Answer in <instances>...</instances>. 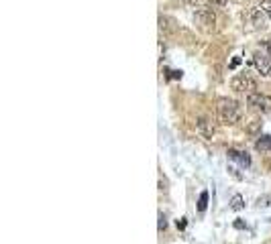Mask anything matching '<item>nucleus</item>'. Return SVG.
<instances>
[{"mask_svg":"<svg viewBox=\"0 0 271 244\" xmlns=\"http://www.w3.org/2000/svg\"><path fill=\"white\" fill-rule=\"evenodd\" d=\"M216 116L224 126H233L243 118V106L233 98H220L216 104Z\"/></svg>","mask_w":271,"mask_h":244,"instance_id":"1","label":"nucleus"},{"mask_svg":"<svg viewBox=\"0 0 271 244\" xmlns=\"http://www.w3.org/2000/svg\"><path fill=\"white\" fill-rule=\"evenodd\" d=\"M247 106L255 112L267 114V112H271V96L261 94V92H251V94H247Z\"/></svg>","mask_w":271,"mask_h":244,"instance_id":"2","label":"nucleus"},{"mask_svg":"<svg viewBox=\"0 0 271 244\" xmlns=\"http://www.w3.org/2000/svg\"><path fill=\"white\" fill-rule=\"evenodd\" d=\"M230 88L235 92H241V94H251L257 90V81L247 73H237V75H233V79H230Z\"/></svg>","mask_w":271,"mask_h":244,"instance_id":"3","label":"nucleus"},{"mask_svg":"<svg viewBox=\"0 0 271 244\" xmlns=\"http://www.w3.org/2000/svg\"><path fill=\"white\" fill-rule=\"evenodd\" d=\"M251 63H253V67H255L257 73H259L261 77H271V57L269 55L257 51V53H253Z\"/></svg>","mask_w":271,"mask_h":244,"instance_id":"4","label":"nucleus"},{"mask_svg":"<svg viewBox=\"0 0 271 244\" xmlns=\"http://www.w3.org/2000/svg\"><path fill=\"white\" fill-rule=\"evenodd\" d=\"M192 19H194L196 24L204 26V29H214V24H216V12L212 8H198V10H194Z\"/></svg>","mask_w":271,"mask_h":244,"instance_id":"5","label":"nucleus"},{"mask_svg":"<svg viewBox=\"0 0 271 244\" xmlns=\"http://www.w3.org/2000/svg\"><path fill=\"white\" fill-rule=\"evenodd\" d=\"M196 130H198L204 139H212V134H214V124L210 122V118L198 116V118H196Z\"/></svg>","mask_w":271,"mask_h":244,"instance_id":"6","label":"nucleus"},{"mask_svg":"<svg viewBox=\"0 0 271 244\" xmlns=\"http://www.w3.org/2000/svg\"><path fill=\"white\" fill-rule=\"evenodd\" d=\"M249 17H251V21H253V24H255V29H265L267 26V15H265V10L263 8H259V6H255L251 12H249Z\"/></svg>","mask_w":271,"mask_h":244,"instance_id":"7","label":"nucleus"},{"mask_svg":"<svg viewBox=\"0 0 271 244\" xmlns=\"http://www.w3.org/2000/svg\"><path fill=\"white\" fill-rule=\"evenodd\" d=\"M228 157L233 159V161H237L241 167H249V165H251V157H249L247 151H237V148H228Z\"/></svg>","mask_w":271,"mask_h":244,"instance_id":"8","label":"nucleus"},{"mask_svg":"<svg viewBox=\"0 0 271 244\" xmlns=\"http://www.w3.org/2000/svg\"><path fill=\"white\" fill-rule=\"evenodd\" d=\"M159 29L163 33H175V23L169 17H159Z\"/></svg>","mask_w":271,"mask_h":244,"instance_id":"9","label":"nucleus"},{"mask_svg":"<svg viewBox=\"0 0 271 244\" xmlns=\"http://www.w3.org/2000/svg\"><path fill=\"white\" fill-rule=\"evenodd\" d=\"M257 151H271V134H265V137H259V141L255 143Z\"/></svg>","mask_w":271,"mask_h":244,"instance_id":"10","label":"nucleus"},{"mask_svg":"<svg viewBox=\"0 0 271 244\" xmlns=\"http://www.w3.org/2000/svg\"><path fill=\"white\" fill-rule=\"evenodd\" d=\"M243 208H245V197H243L241 194H235L233 199H230V210H233V212H241Z\"/></svg>","mask_w":271,"mask_h":244,"instance_id":"11","label":"nucleus"},{"mask_svg":"<svg viewBox=\"0 0 271 244\" xmlns=\"http://www.w3.org/2000/svg\"><path fill=\"white\" fill-rule=\"evenodd\" d=\"M206 208H208V192H202L200 197H198V210L206 212Z\"/></svg>","mask_w":271,"mask_h":244,"instance_id":"12","label":"nucleus"},{"mask_svg":"<svg viewBox=\"0 0 271 244\" xmlns=\"http://www.w3.org/2000/svg\"><path fill=\"white\" fill-rule=\"evenodd\" d=\"M271 206V195H261L257 199V208H269Z\"/></svg>","mask_w":271,"mask_h":244,"instance_id":"13","label":"nucleus"},{"mask_svg":"<svg viewBox=\"0 0 271 244\" xmlns=\"http://www.w3.org/2000/svg\"><path fill=\"white\" fill-rule=\"evenodd\" d=\"M159 232H163V230L167 228V218H165V214L163 212H159Z\"/></svg>","mask_w":271,"mask_h":244,"instance_id":"14","label":"nucleus"},{"mask_svg":"<svg viewBox=\"0 0 271 244\" xmlns=\"http://www.w3.org/2000/svg\"><path fill=\"white\" fill-rule=\"evenodd\" d=\"M259 8H263L265 10V15L269 17V21H271V0H263V2L259 4Z\"/></svg>","mask_w":271,"mask_h":244,"instance_id":"15","label":"nucleus"},{"mask_svg":"<svg viewBox=\"0 0 271 244\" xmlns=\"http://www.w3.org/2000/svg\"><path fill=\"white\" fill-rule=\"evenodd\" d=\"M259 128H261V122H259V120H253V122H251V124L247 126V132L255 134V132H257V130H259Z\"/></svg>","mask_w":271,"mask_h":244,"instance_id":"16","label":"nucleus"},{"mask_svg":"<svg viewBox=\"0 0 271 244\" xmlns=\"http://www.w3.org/2000/svg\"><path fill=\"white\" fill-rule=\"evenodd\" d=\"M263 49L269 53V57H271V39H267V41H263Z\"/></svg>","mask_w":271,"mask_h":244,"instance_id":"17","label":"nucleus"},{"mask_svg":"<svg viewBox=\"0 0 271 244\" xmlns=\"http://www.w3.org/2000/svg\"><path fill=\"white\" fill-rule=\"evenodd\" d=\"M186 224H188V222H186V218H180V220H178V228H180V230H184V228H186Z\"/></svg>","mask_w":271,"mask_h":244,"instance_id":"18","label":"nucleus"},{"mask_svg":"<svg viewBox=\"0 0 271 244\" xmlns=\"http://www.w3.org/2000/svg\"><path fill=\"white\" fill-rule=\"evenodd\" d=\"M212 4H218V6H224L226 4V0H210Z\"/></svg>","mask_w":271,"mask_h":244,"instance_id":"19","label":"nucleus"},{"mask_svg":"<svg viewBox=\"0 0 271 244\" xmlns=\"http://www.w3.org/2000/svg\"><path fill=\"white\" fill-rule=\"evenodd\" d=\"M239 63H241V57H235L233 61H230V67H237Z\"/></svg>","mask_w":271,"mask_h":244,"instance_id":"20","label":"nucleus"},{"mask_svg":"<svg viewBox=\"0 0 271 244\" xmlns=\"http://www.w3.org/2000/svg\"><path fill=\"white\" fill-rule=\"evenodd\" d=\"M235 228H237V230H243V228H245V224H243L241 220H237V222H235Z\"/></svg>","mask_w":271,"mask_h":244,"instance_id":"21","label":"nucleus"},{"mask_svg":"<svg viewBox=\"0 0 271 244\" xmlns=\"http://www.w3.org/2000/svg\"><path fill=\"white\" fill-rule=\"evenodd\" d=\"M184 2H186V4H192V6H196V4L200 2V0H184Z\"/></svg>","mask_w":271,"mask_h":244,"instance_id":"22","label":"nucleus"},{"mask_svg":"<svg viewBox=\"0 0 271 244\" xmlns=\"http://www.w3.org/2000/svg\"><path fill=\"white\" fill-rule=\"evenodd\" d=\"M171 73H173L171 77H175V79H180V77H182V72H171Z\"/></svg>","mask_w":271,"mask_h":244,"instance_id":"23","label":"nucleus"}]
</instances>
